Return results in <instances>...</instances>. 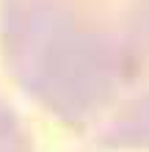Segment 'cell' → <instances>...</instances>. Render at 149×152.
Here are the masks:
<instances>
[{
    "instance_id": "obj_1",
    "label": "cell",
    "mask_w": 149,
    "mask_h": 152,
    "mask_svg": "<svg viewBox=\"0 0 149 152\" xmlns=\"http://www.w3.org/2000/svg\"><path fill=\"white\" fill-rule=\"evenodd\" d=\"M25 86L86 138L149 149V0H3Z\"/></svg>"
}]
</instances>
